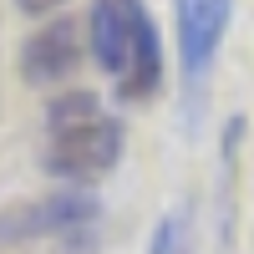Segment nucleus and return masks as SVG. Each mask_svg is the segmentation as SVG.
Wrapping results in <instances>:
<instances>
[{"label":"nucleus","instance_id":"7ed1b4c3","mask_svg":"<svg viewBox=\"0 0 254 254\" xmlns=\"http://www.w3.org/2000/svg\"><path fill=\"white\" fill-rule=\"evenodd\" d=\"M102 224V203L87 188H61L46 198H20L0 208V244H36V239H71L76 249Z\"/></svg>","mask_w":254,"mask_h":254},{"label":"nucleus","instance_id":"0eeeda50","mask_svg":"<svg viewBox=\"0 0 254 254\" xmlns=\"http://www.w3.org/2000/svg\"><path fill=\"white\" fill-rule=\"evenodd\" d=\"M66 0H15V10L20 15H51V10H61Z\"/></svg>","mask_w":254,"mask_h":254},{"label":"nucleus","instance_id":"f257e3e1","mask_svg":"<svg viewBox=\"0 0 254 254\" xmlns=\"http://www.w3.org/2000/svg\"><path fill=\"white\" fill-rule=\"evenodd\" d=\"M127 122L102 107L97 92H61L46 107V137H41V168L61 188H92L122 163Z\"/></svg>","mask_w":254,"mask_h":254},{"label":"nucleus","instance_id":"f03ea898","mask_svg":"<svg viewBox=\"0 0 254 254\" xmlns=\"http://www.w3.org/2000/svg\"><path fill=\"white\" fill-rule=\"evenodd\" d=\"M92 61L112 76L122 102H147L163 87V36L142 0H92L87 10Z\"/></svg>","mask_w":254,"mask_h":254},{"label":"nucleus","instance_id":"20e7f679","mask_svg":"<svg viewBox=\"0 0 254 254\" xmlns=\"http://www.w3.org/2000/svg\"><path fill=\"white\" fill-rule=\"evenodd\" d=\"M173 20H178V66H183V92H188V112L203 102L208 71L219 61L224 31L234 20V0H173Z\"/></svg>","mask_w":254,"mask_h":254},{"label":"nucleus","instance_id":"423d86ee","mask_svg":"<svg viewBox=\"0 0 254 254\" xmlns=\"http://www.w3.org/2000/svg\"><path fill=\"white\" fill-rule=\"evenodd\" d=\"M188 239H193V214H188V203H178L153 224L147 254H188Z\"/></svg>","mask_w":254,"mask_h":254},{"label":"nucleus","instance_id":"39448f33","mask_svg":"<svg viewBox=\"0 0 254 254\" xmlns=\"http://www.w3.org/2000/svg\"><path fill=\"white\" fill-rule=\"evenodd\" d=\"M76 66H81V41H76L71 15H51L20 46V76L31 87H61V81L76 76Z\"/></svg>","mask_w":254,"mask_h":254}]
</instances>
